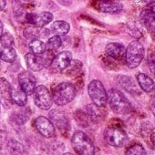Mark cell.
<instances>
[{"mask_svg": "<svg viewBox=\"0 0 155 155\" xmlns=\"http://www.w3.org/2000/svg\"><path fill=\"white\" fill-rule=\"evenodd\" d=\"M150 109H151L152 113H153V114H154V116H155V101H153V103H152V105H151Z\"/></svg>", "mask_w": 155, "mask_h": 155, "instance_id": "1f68e13d", "label": "cell"}, {"mask_svg": "<svg viewBox=\"0 0 155 155\" xmlns=\"http://www.w3.org/2000/svg\"><path fill=\"white\" fill-rule=\"evenodd\" d=\"M11 100L18 106L23 107L28 101V95L19 88H11Z\"/></svg>", "mask_w": 155, "mask_h": 155, "instance_id": "ac0fdd59", "label": "cell"}, {"mask_svg": "<svg viewBox=\"0 0 155 155\" xmlns=\"http://www.w3.org/2000/svg\"><path fill=\"white\" fill-rule=\"evenodd\" d=\"M8 149L10 150V152L12 153H24L25 152V149L23 147V145L14 140H11L8 142Z\"/></svg>", "mask_w": 155, "mask_h": 155, "instance_id": "484cf974", "label": "cell"}, {"mask_svg": "<svg viewBox=\"0 0 155 155\" xmlns=\"http://www.w3.org/2000/svg\"><path fill=\"white\" fill-rule=\"evenodd\" d=\"M150 68H151V70H152L153 72H155V59L151 62V64H150Z\"/></svg>", "mask_w": 155, "mask_h": 155, "instance_id": "4dcf8cb0", "label": "cell"}, {"mask_svg": "<svg viewBox=\"0 0 155 155\" xmlns=\"http://www.w3.org/2000/svg\"><path fill=\"white\" fill-rule=\"evenodd\" d=\"M50 120L53 124H55L61 131L64 130H67L68 128V120L67 119V116L63 111H59L57 110H54L50 111L49 113Z\"/></svg>", "mask_w": 155, "mask_h": 155, "instance_id": "5bb4252c", "label": "cell"}, {"mask_svg": "<svg viewBox=\"0 0 155 155\" xmlns=\"http://www.w3.org/2000/svg\"><path fill=\"white\" fill-rule=\"evenodd\" d=\"M150 140H151L152 145H153V147H154V149H155V132L151 134V136H150Z\"/></svg>", "mask_w": 155, "mask_h": 155, "instance_id": "f546056e", "label": "cell"}, {"mask_svg": "<svg viewBox=\"0 0 155 155\" xmlns=\"http://www.w3.org/2000/svg\"><path fill=\"white\" fill-rule=\"evenodd\" d=\"M71 144L74 150L82 155H92L95 153V146L89 136L81 130H77L71 138Z\"/></svg>", "mask_w": 155, "mask_h": 155, "instance_id": "6da1fadb", "label": "cell"}, {"mask_svg": "<svg viewBox=\"0 0 155 155\" xmlns=\"http://www.w3.org/2000/svg\"><path fill=\"white\" fill-rule=\"evenodd\" d=\"M7 5V0H0V11H2Z\"/></svg>", "mask_w": 155, "mask_h": 155, "instance_id": "f1b7e54d", "label": "cell"}, {"mask_svg": "<svg viewBox=\"0 0 155 155\" xmlns=\"http://www.w3.org/2000/svg\"><path fill=\"white\" fill-rule=\"evenodd\" d=\"M137 81L140 87L145 92H151L155 90V83L149 76L143 73H139L137 75Z\"/></svg>", "mask_w": 155, "mask_h": 155, "instance_id": "e0dca14e", "label": "cell"}, {"mask_svg": "<svg viewBox=\"0 0 155 155\" xmlns=\"http://www.w3.org/2000/svg\"><path fill=\"white\" fill-rule=\"evenodd\" d=\"M49 31L48 29H44L43 28H38L36 26H32L27 28L24 30V37L29 40H33V39H37L39 37L42 38H46L47 36H48Z\"/></svg>", "mask_w": 155, "mask_h": 155, "instance_id": "2e32d148", "label": "cell"}, {"mask_svg": "<svg viewBox=\"0 0 155 155\" xmlns=\"http://www.w3.org/2000/svg\"><path fill=\"white\" fill-rule=\"evenodd\" d=\"M108 102L110 109L117 114H126L130 111L131 105L123 93L111 89L108 92Z\"/></svg>", "mask_w": 155, "mask_h": 155, "instance_id": "3957f363", "label": "cell"}, {"mask_svg": "<svg viewBox=\"0 0 155 155\" xmlns=\"http://www.w3.org/2000/svg\"><path fill=\"white\" fill-rule=\"evenodd\" d=\"M62 45V39L60 38V36H58V35H55L54 37L50 38L47 44H46V48L47 50H49V51H54V50H57Z\"/></svg>", "mask_w": 155, "mask_h": 155, "instance_id": "cb8c5ba5", "label": "cell"}, {"mask_svg": "<svg viewBox=\"0 0 155 155\" xmlns=\"http://www.w3.org/2000/svg\"><path fill=\"white\" fill-rule=\"evenodd\" d=\"M34 101L35 104L41 110H48L51 108L52 106V95L48 90L43 85H38L36 87L34 92Z\"/></svg>", "mask_w": 155, "mask_h": 155, "instance_id": "8992f818", "label": "cell"}, {"mask_svg": "<svg viewBox=\"0 0 155 155\" xmlns=\"http://www.w3.org/2000/svg\"><path fill=\"white\" fill-rule=\"evenodd\" d=\"M27 21L32 25L38 28H44L46 25L49 24L53 19V15L50 12H41L39 14L28 13L26 17Z\"/></svg>", "mask_w": 155, "mask_h": 155, "instance_id": "9c48e42d", "label": "cell"}, {"mask_svg": "<svg viewBox=\"0 0 155 155\" xmlns=\"http://www.w3.org/2000/svg\"><path fill=\"white\" fill-rule=\"evenodd\" d=\"M140 19L146 28L155 34V15L148 12L146 9H143L140 13Z\"/></svg>", "mask_w": 155, "mask_h": 155, "instance_id": "d6986e66", "label": "cell"}, {"mask_svg": "<svg viewBox=\"0 0 155 155\" xmlns=\"http://www.w3.org/2000/svg\"><path fill=\"white\" fill-rule=\"evenodd\" d=\"M146 153L147 152H146L145 149L140 143H135V144L130 146L126 150L127 155H145Z\"/></svg>", "mask_w": 155, "mask_h": 155, "instance_id": "d4e9b609", "label": "cell"}, {"mask_svg": "<svg viewBox=\"0 0 155 155\" xmlns=\"http://www.w3.org/2000/svg\"><path fill=\"white\" fill-rule=\"evenodd\" d=\"M104 138L108 144L114 147H122L129 140L127 134L122 130L113 127L107 128L105 130Z\"/></svg>", "mask_w": 155, "mask_h": 155, "instance_id": "52a82bcc", "label": "cell"}, {"mask_svg": "<svg viewBox=\"0 0 155 155\" xmlns=\"http://www.w3.org/2000/svg\"><path fill=\"white\" fill-rule=\"evenodd\" d=\"M140 1H142V2H144V3H150V2H152V1H154V0H140Z\"/></svg>", "mask_w": 155, "mask_h": 155, "instance_id": "836d02e7", "label": "cell"}, {"mask_svg": "<svg viewBox=\"0 0 155 155\" xmlns=\"http://www.w3.org/2000/svg\"><path fill=\"white\" fill-rule=\"evenodd\" d=\"M76 96L75 87L68 82L57 85L52 91V100L58 106H64L71 102Z\"/></svg>", "mask_w": 155, "mask_h": 155, "instance_id": "7a4b0ae2", "label": "cell"}, {"mask_svg": "<svg viewBox=\"0 0 155 155\" xmlns=\"http://www.w3.org/2000/svg\"><path fill=\"white\" fill-rule=\"evenodd\" d=\"M144 47L140 41L134 40L130 42L125 52L126 63L128 67L130 68H137L144 58Z\"/></svg>", "mask_w": 155, "mask_h": 155, "instance_id": "277c9868", "label": "cell"}, {"mask_svg": "<svg viewBox=\"0 0 155 155\" xmlns=\"http://www.w3.org/2000/svg\"><path fill=\"white\" fill-rule=\"evenodd\" d=\"M11 85L6 79H0V103L5 107H9L11 100Z\"/></svg>", "mask_w": 155, "mask_h": 155, "instance_id": "4fadbf2b", "label": "cell"}, {"mask_svg": "<svg viewBox=\"0 0 155 155\" xmlns=\"http://www.w3.org/2000/svg\"><path fill=\"white\" fill-rule=\"evenodd\" d=\"M18 84L27 95H32L37 87V81L30 71L24 70L18 75Z\"/></svg>", "mask_w": 155, "mask_h": 155, "instance_id": "ba28073f", "label": "cell"}, {"mask_svg": "<svg viewBox=\"0 0 155 155\" xmlns=\"http://www.w3.org/2000/svg\"><path fill=\"white\" fill-rule=\"evenodd\" d=\"M97 8L103 13H119L122 10V4L118 0H99Z\"/></svg>", "mask_w": 155, "mask_h": 155, "instance_id": "7c38bea8", "label": "cell"}, {"mask_svg": "<svg viewBox=\"0 0 155 155\" xmlns=\"http://www.w3.org/2000/svg\"><path fill=\"white\" fill-rule=\"evenodd\" d=\"M88 92L93 103H95L101 108L106 107V104L108 102V95L104 86L101 81H91L88 87Z\"/></svg>", "mask_w": 155, "mask_h": 155, "instance_id": "5b68a950", "label": "cell"}, {"mask_svg": "<svg viewBox=\"0 0 155 155\" xmlns=\"http://www.w3.org/2000/svg\"><path fill=\"white\" fill-rule=\"evenodd\" d=\"M2 33H3V25H2L1 20H0V37H1Z\"/></svg>", "mask_w": 155, "mask_h": 155, "instance_id": "d6a6232c", "label": "cell"}, {"mask_svg": "<svg viewBox=\"0 0 155 155\" xmlns=\"http://www.w3.org/2000/svg\"><path fill=\"white\" fill-rule=\"evenodd\" d=\"M144 9H146L148 12L155 15V1H152L150 3H148V6Z\"/></svg>", "mask_w": 155, "mask_h": 155, "instance_id": "83f0119b", "label": "cell"}, {"mask_svg": "<svg viewBox=\"0 0 155 155\" xmlns=\"http://www.w3.org/2000/svg\"><path fill=\"white\" fill-rule=\"evenodd\" d=\"M0 43H1L3 48L12 47L14 44V38L10 33H2L1 37H0Z\"/></svg>", "mask_w": 155, "mask_h": 155, "instance_id": "4316f807", "label": "cell"}, {"mask_svg": "<svg viewBox=\"0 0 155 155\" xmlns=\"http://www.w3.org/2000/svg\"><path fill=\"white\" fill-rule=\"evenodd\" d=\"M154 101H155V98H154Z\"/></svg>", "mask_w": 155, "mask_h": 155, "instance_id": "d590c367", "label": "cell"}, {"mask_svg": "<svg viewBox=\"0 0 155 155\" xmlns=\"http://www.w3.org/2000/svg\"><path fill=\"white\" fill-rule=\"evenodd\" d=\"M28 47H29L30 50L32 51V53H34V54H39L40 55V54L44 53L47 50L46 44L43 41L38 39V38L30 40V43H29Z\"/></svg>", "mask_w": 155, "mask_h": 155, "instance_id": "7402d4cb", "label": "cell"}, {"mask_svg": "<svg viewBox=\"0 0 155 155\" xmlns=\"http://www.w3.org/2000/svg\"><path fill=\"white\" fill-rule=\"evenodd\" d=\"M0 58L5 62L12 63L17 58V52L12 47L4 48L1 53H0Z\"/></svg>", "mask_w": 155, "mask_h": 155, "instance_id": "44dd1931", "label": "cell"}, {"mask_svg": "<svg viewBox=\"0 0 155 155\" xmlns=\"http://www.w3.org/2000/svg\"><path fill=\"white\" fill-rule=\"evenodd\" d=\"M101 107H99L98 105H96L95 103L93 104H90L87 106V112L88 115L91 118V120L93 121H99L101 119L102 113L101 111Z\"/></svg>", "mask_w": 155, "mask_h": 155, "instance_id": "603a6c76", "label": "cell"}, {"mask_svg": "<svg viewBox=\"0 0 155 155\" xmlns=\"http://www.w3.org/2000/svg\"><path fill=\"white\" fill-rule=\"evenodd\" d=\"M35 126L38 131L46 138H51L55 135L54 124L48 119L39 116L35 120Z\"/></svg>", "mask_w": 155, "mask_h": 155, "instance_id": "30bf717a", "label": "cell"}, {"mask_svg": "<svg viewBox=\"0 0 155 155\" xmlns=\"http://www.w3.org/2000/svg\"><path fill=\"white\" fill-rule=\"evenodd\" d=\"M125 52H126V48L120 43L113 42L108 44L106 47V53L108 54V56H110V58L116 60L122 59L125 57Z\"/></svg>", "mask_w": 155, "mask_h": 155, "instance_id": "9a60e30c", "label": "cell"}, {"mask_svg": "<svg viewBox=\"0 0 155 155\" xmlns=\"http://www.w3.org/2000/svg\"><path fill=\"white\" fill-rule=\"evenodd\" d=\"M70 26L66 21L58 20L55 21L51 26V31L58 36H64L69 31Z\"/></svg>", "mask_w": 155, "mask_h": 155, "instance_id": "ffe728a7", "label": "cell"}, {"mask_svg": "<svg viewBox=\"0 0 155 155\" xmlns=\"http://www.w3.org/2000/svg\"><path fill=\"white\" fill-rule=\"evenodd\" d=\"M71 59L72 54L70 51H62L59 54H58L55 58H53L50 66L55 71H61L66 69L70 65Z\"/></svg>", "mask_w": 155, "mask_h": 155, "instance_id": "8fae6325", "label": "cell"}, {"mask_svg": "<svg viewBox=\"0 0 155 155\" xmlns=\"http://www.w3.org/2000/svg\"><path fill=\"white\" fill-rule=\"evenodd\" d=\"M0 112H1V103H0Z\"/></svg>", "mask_w": 155, "mask_h": 155, "instance_id": "e575fe53", "label": "cell"}]
</instances>
